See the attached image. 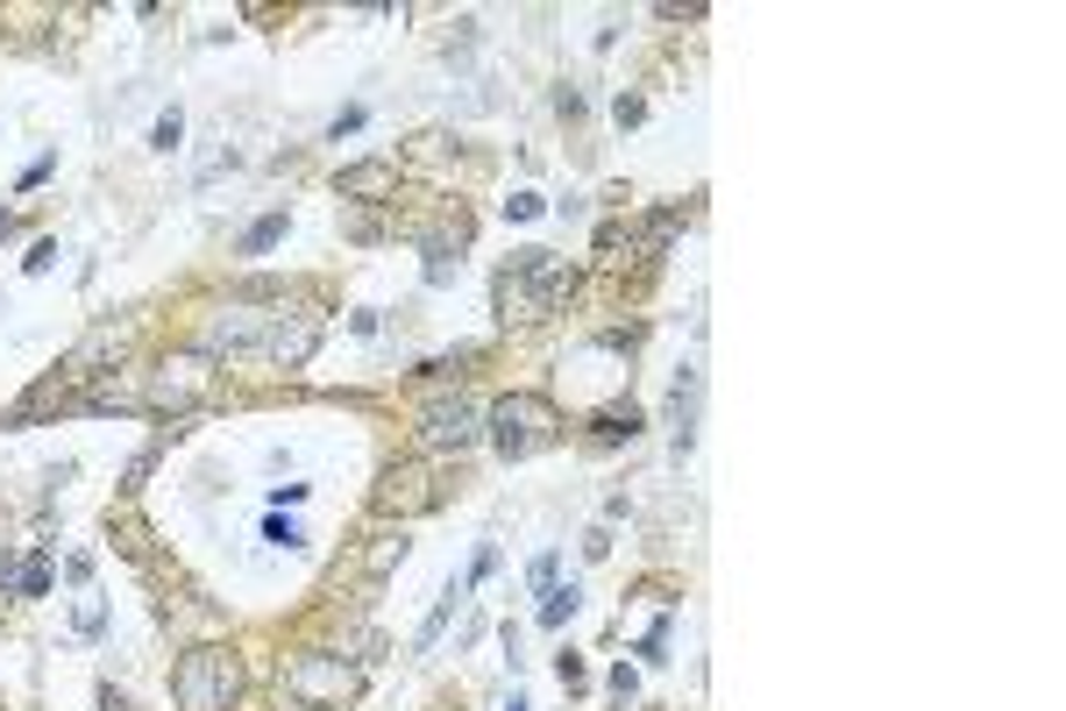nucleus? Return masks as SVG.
Listing matches in <instances>:
<instances>
[{"instance_id": "nucleus-18", "label": "nucleus", "mask_w": 1066, "mask_h": 711, "mask_svg": "<svg viewBox=\"0 0 1066 711\" xmlns=\"http://www.w3.org/2000/svg\"><path fill=\"white\" fill-rule=\"evenodd\" d=\"M555 676H562V690H583V655L562 648V655H555Z\"/></svg>"}, {"instance_id": "nucleus-22", "label": "nucleus", "mask_w": 1066, "mask_h": 711, "mask_svg": "<svg viewBox=\"0 0 1066 711\" xmlns=\"http://www.w3.org/2000/svg\"><path fill=\"white\" fill-rule=\"evenodd\" d=\"M50 264H58V243H50V235H43V243H37V249H29V264H22V270H29V278H43V270H50Z\"/></svg>"}, {"instance_id": "nucleus-27", "label": "nucleus", "mask_w": 1066, "mask_h": 711, "mask_svg": "<svg viewBox=\"0 0 1066 711\" xmlns=\"http://www.w3.org/2000/svg\"><path fill=\"white\" fill-rule=\"evenodd\" d=\"M490 569H498V548H490V540H484V548H477V563H469V584H484Z\"/></svg>"}, {"instance_id": "nucleus-2", "label": "nucleus", "mask_w": 1066, "mask_h": 711, "mask_svg": "<svg viewBox=\"0 0 1066 711\" xmlns=\"http://www.w3.org/2000/svg\"><path fill=\"white\" fill-rule=\"evenodd\" d=\"M577 285H583V270L569 257H555V249H519V257L490 278V299H498L505 328H534V320L562 313L569 299H577Z\"/></svg>"}, {"instance_id": "nucleus-5", "label": "nucleus", "mask_w": 1066, "mask_h": 711, "mask_svg": "<svg viewBox=\"0 0 1066 711\" xmlns=\"http://www.w3.org/2000/svg\"><path fill=\"white\" fill-rule=\"evenodd\" d=\"M484 434H490V449H498L505 463H527V455H540L555 434H562V413H555V399H540V392H505L484 413Z\"/></svg>"}, {"instance_id": "nucleus-3", "label": "nucleus", "mask_w": 1066, "mask_h": 711, "mask_svg": "<svg viewBox=\"0 0 1066 711\" xmlns=\"http://www.w3.org/2000/svg\"><path fill=\"white\" fill-rule=\"evenodd\" d=\"M214 392H221V370H214V356L207 349H172V356H157V363L143 370V399L149 413H199Z\"/></svg>"}, {"instance_id": "nucleus-21", "label": "nucleus", "mask_w": 1066, "mask_h": 711, "mask_svg": "<svg viewBox=\"0 0 1066 711\" xmlns=\"http://www.w3.org/2000/svg\"><path fill=\"white\" fill-rule=\"evenodd\" d=\"M263 540H278V548H299V540H307V534H299L292 519H263Z\"/></svg>"}, {"instance_id": "nucleus-19", "label": "nucleus", "mask_w": 1066, "mask_h": 711, "mask_svg": "<svg viewBox=\"0 0 1066 711\" xmlns=\"http://www.w3.org/2000/svg\"><path fill=\"white\" fill-rule=\"evenodd\" d=\"M72 626H79V633H100V626H107V605H100V598H86V605H79V612H72Z\"/></svg>"}, {"instance_id": "nucleus-8", "label": "nucleus", "mask_w": 1066, "mask_h": 711, "mask_svg": "<svg viewBox=\"0 0 1066 711\" xmlns=\"http://www.w3.org/2000/svg\"><path fill=\"white\" fill-rule=\"evenodd\" d=\"M420 442H427V449H442V455L477 449V442H484V420H477V405H463V399L427 405V413H420Z\"/></svg>"}, {"instance_id": "nucleus-11", "label": "nucleus", "mask_w": 1066, "mask_h": 711, "mask_svg": "<svg viewBox=\"0 0 1066 711\" xmlns=\"http://www.w3.org/2000/svg\"><path fill=\"white\" fill-rule=\"evenodd\" d=\"M640 427H648V420H640V405L625 399V405H604V413L590 420V434H583V442H590V449H619V442H633Z\"/></svg>"}, {"instance_id": "nucleus-12", "label": "nucleus", "mask_w": 1066, "mask_h": 711, "mask_svg": "<svg viewBox=\"0 0 1066 711\" xmlns=\"http://www.w3.org/2000/svg\"><path fill=\"white\" fill-rule=\"evenodd\" d=\"M107 534H114V548H122L128 563H149V527H143V513H135V505H114V513H107Z\"/></svg>"}, {"instance_id": "nucleus-17", "label": "nucleus", "mask_w": 1066, "mask_h": 711, "mask_svg": "<svg viewBox=\"0 0 1066 711\" xmlns=\"http://www.w3.org/2000/svg\"><path fill=\"white\" fill-rule=\"evenodd\" d=\"M534 214H548V199H540V193H513V199H505V221H534Z\"/></svg>"}, {"instance_id": "nucleus-29", "label": "nucleus", "mask_w": 1066, "mask_h": 711, "mask_svg": "<svg viewBox=\"0 0 1066 711\" xmlns=\"http://www.w3.org/2000/svg\"><path fill=\"white\" fill-rule=\"evenodd\" d=\"M100 711H128V698H122L114 683H100Z\"/></svg>"}, {"instance_id": "nucleus-1", "label": "nucleus", "mask_w": 1066, "mask_h": 711, "mask_svg": "<svg viewBox=\"0 0 1066 711\" xmlns=\"http://www.w3.org/2000/svg\"><path fill=\"white\" fill-rule=\"evenodd\" d=\"M320 342V320L313 313H284V307H221L207 320V334H199V349L207 356H270V363H284V370H299L313 356Z\"/></svg>"}, {"instance_id": "nucleus-15", "label": "nucleus", "mask_w": 1066, "mask_h": 711, "mask_svg": "<svg viewBox=\"0 0 1066 711\" xmlns=\"http://www.w3.org/2000/svg\"><path fill=\"white\" fill-rule=\"evenodd\" d=\"M278 243H284V214H263V221L242 228V257H263V249H278Z\"/></svg>"}, {"instance_id": "nucleus-14", "label": "nucleus", "mask_w": 1066, "mask_h": 711, "mask_svg": "<svg viewBox=\"0 0 1066 711\" xmlns=\"http://www.w3.org/2000/svg\"><path fill=\"white\" fill-rule=\"evenodd\" d=\"M399 563H405V534H377V548L363 555V577H392Z\"/></svg>"}, {"instance_id": "nucleus-20", "label": "nucleus", "mask_w": 1066, "mask_h": 711, "mask_svg": "<svg viewBox=\"0 0 1066 711\" xmlns=\"http://www.w3.org/2000/svg\"><path fill=\"white\" fill-rule=\"evenodd\" d=\"M619 128H633V122H648V100H640V93H619Z\"/></svg>"}, {"instance_id": "nucleus-24", "label": "nucleus", "mask_w": 1066, "mask_h": 711, "mask_svg": "<svg viewBox=\"0 0 1066 711\" xmlns=\"http://www.w3.org/2000/svg\"><path fill=\"white\" fill-rule=\"evenodd\" d=\"M583 555H590V563H604V555H612V527H590V534H583Z\"/></svg>"}, {"instance_id": "nucleus-9", "label": "nucleus", "mask_w": 1066, "mask_h": 711, "mask_svg": "<svg viewBox=\"0 0 1066 711\" xmlns=\"http://www.w3.org/2000/svg\"><path fill=\"white\" fill-rule=\"evenodd\" d=\"M334 193L355 199V207H377V199L399 193V164L392 157H370V164H349L342 178H334Z\"/></svg>"}, {"instance_id": "nucleus-30", "label": "nucleus", "mask_w": 1066, "mask_h": 711, "mask_svg": "<svg viewBox=\"0 0 1066 711\" xmlns=\"http://www.w3.org/2000/svg\"><path fill=\"white\" fill-rule=\"evenodd\" d=\"M8 235H14V214H0V243H8Z\"/></svg>"}, {"instance_id": "nucleus-13", "label": "nucleus", "mask_w": 1066, "mask_h": 711, "mask_svg": "<svg viewBox=\"0 0 1066 711\" xmlns=\"http://www.w3.org/2000/svg\"><path fill=\"white\" fill-rule=\"evenodd\" d=\"M577 605H583V590H577V584H555V590H540V626H548V633H562V626L577 619Z\"/></svg>"}, {"instance_id": "nucleus-23", "label": "nucleus", "mask_w": 1066, "mask_h": 711, "mask_svg": "<svg viewBox=\"0 0 1066 711\" xmlns=\"http://www.w3.org/2000/svg\"><path fill=\"white\" fill-rule=\"evenodd\" d=\"M612 698H619V704H633V698H640V676H633V669H625V662L612 669Z\"/></svg>"}, {"instance_id": "nucleus-10", "label": "nucleus", "mask_w": 1066, "mask_h": 711, "mask_svg": "<svg viewBox=\"0 0 1066 711\" xmlns=\"http://www.w3.org/2000/svg\"><path fill=\"white\" fill-rule=\"evenodd\" d=\"M697 392H704V378H697V370H683V378H675V392H669V427H675V455H683L690 442H697Z\"/></svg>"}, {"instance_id": "nucleus-16", "label": "nucleus", "mask_w": 1066, "mask_h": 711, "mask_svg": "<svg viewBox=\"0 0 1066 711\" xmlns=\"http://www.w3.org/2000/svg\"><path fill=\"white\" fill-rule=\"evenodd\" d=\"M178 143H185V114H178V107H164V114H157V128H149V150H164V157H172Z\"/></svg>"}, {"instance_id": "nucleus-7", "label": "nucleus", "mask_w": 1066, "mask_h": 711, "mask_svg": "<svg viewBox=\"0 0 1066 711\" xmlns=\"http://www.w3.org/2000/svg\"><path fill=\"white\" fill-rule=\"evenodd\" d=\"M284 690L299 698V711H342V704H355L363 676H355L342 655H299V662L284 669Z\"/></svg>"}, {"instance_id": "nucleus-6", "label": "nucleus", "mask_w": 1066, "mask_h": 711, "mask_svg": "<svg viewBox=\"0 0 1066 711\" xmlns=\"http://www.w3.org/2000/svg\"><path fill=\"white\" fill-rule=\"evenodd\" d=\"M370 505H377L384 519H420L434 513V505H448V484L434 463H420V455H399V463L377 470V491H370Z\"/></svg>"}, {"instance_id": "nucleus-28", "label": "nucleus", "mask_w": 1066, "mask_h": 711, "mask_svg": "<svg viewBox=\"0 0 1066 711\" xmlns=\"http://www.w3.org/2000/svg\"><path fill=\"white\" fill-rule=\"evenodd\" d=\"M307 491H313V484H270V505H299Z\"/></svg>"}, {"instance_id": "nucleus-25", "label": "nucleus", "mask_w": 1066, "mask_h": 711, "mask_svg": "<svg viewBox=\"0 0 1066 711\" xmlns=\"http://www.w3.org/2000/svg\"><path fill=\"white\" fill-rule=\"evenodd\" d=\"M527 584H534V590H555V555H534V569H527Z\"/></svg>"}, {"instance_id": "nucleus-31", "label": "nucleus", "mask_w": 1066, "mask_h": 711, "mask_svg": "<svg viewBox=\"0 0 1066 711\" xmlns=\"http://www.w3.org/2000/svg\"><path fill=\"white\" fill-rule=\"evenodd\" d=\"M505 711H527V698H513V704H505Z\"/></svg>"}, {"instance_id": "nucleus-26", "label": "nucleus", "mask_w": 1066, "mask_h": 711, "mask_svg": "<svg viewBox=\"0 0 1066 711\" xmlns=\"http://www.w3.org/2000/svg\"><path fill=\"white\" fill-rule=\"evenodd\" d=\"M555 114H569V122H577V114H583V93H577V86H555Z\"/></svg>"}, {"instance_id": "nucleus-4", "label": "nucleus", "mask_w": 1066, "mask_h": 711, "mask_svg": "<svg viewBox=\"0 0 1066 711\" xmlns=\"http://www.w3.org/2000/svg\"><path fill=\"white\" fill-rule=\"evenodd\" d=\"M172 698H178V711H235V698H242V655L221 648V640L185 648L172 669Z\"/></svg>"}]
</instances>
